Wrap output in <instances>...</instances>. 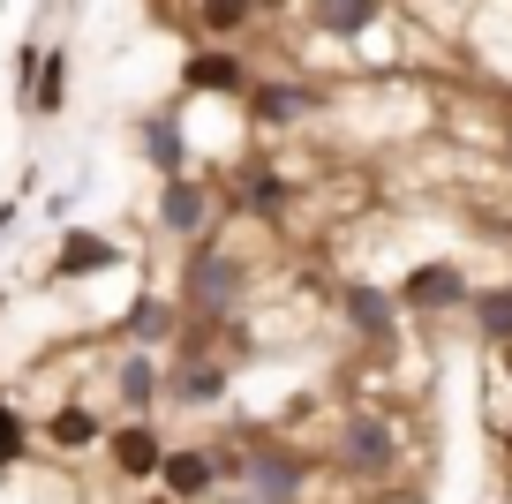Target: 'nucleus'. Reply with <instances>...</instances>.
Instances as JSON below:
<instances>
[{"mask_svg":"<svg viewBox=\"0 0 512 504\" xmlns=\"http://www.w3.org/2000/svg\"><path fill=\"white\" fill-rule=\"evenodd\" d=\"M121 399H128L136 414H144L151 399H159V369H151L144 354H128V362H121Z\"/></svg>","mask_w":512,"mask_h":504,"instance_id":"f3484780","label":"nucleus"},{"mask_svg":"<svg viewBox=\"0 0 512 504\" xmlns=\"http://www.w3.org/2000/svg\"><path fill=\"white\" fill-rule=\"evenodd\" d=\"M256 204L279 211V204H287V181H279V174H256Z\"/></svg>","mask_w":512,"mask_h":504,"instance_id":"4be33fe9","label":"nucleus"},{"mask_svg":"<svg viewBox=\"0 0 512 504\" xmlns=\"http://www.w3.org/2000/svg\"><path fill=\"white\" fill-rule=\"evenodd\" d=\"M309 106H317V98H309V91H294V83H272V91H256V121H264V128L302 121Z\"/></svg>","mask_w":512,"mask_h":504,"instance_id":"ddd939ff","label":"nucleus"},{"mask_svg":"<svg viewBox=\"0 0 512 504\" xmlns=\"http://www.w3.org/2000/svg\"><path fill=\"white\" fill-rule=\"evenodd\" d=\"M46 437L61 444V452H83V444L98 437V414H83V407H61V414L46 422Z\"/></svg>","mask_w":512,"mask_h":504,"instance_id":"dca6fc26","label":"nucleus"},{"mask_svg":"<svg viewBox=\"0 0 512 504\" xmlns=\"http://www.w3.org/2000/svg\"><path fill=\"white\" fill-rule=\"evenodd\" d=\"M113 256H121V249H113L106 234H68L61 256H53V279H91V271H106Z\"/></svg>","mask_w":512,"mask_h":504,"instance_id":"6e6552de","label":"nucleus"},{"mask_svg":"<svg viewBox=\"0 0 512 504\" xmlns=\"http://www.w3.org/2000/svg\"><path fill=\"white\" fill-rule=\"evenodd\" d=\"M234 474H241V482H249L264 504H294V497H302V474H309V467H302V452H287V444H256L249 459H234Z\"/></svg>","mask_w":512,"mask_h":504,"instance_id":"f257e3e1","label":"nucleus"},{"mask_svg":"<svg viewBox=\"0 0 512 504\" xmlns=\"http://www.w3.org/2000/svg\"><path fill=\"white\" fill-rule=\"evenodd\" d=\"M377 8L384 0H317V23L332 38H354V31H369V23H377Z\"/></svg>","mask_w":512,"mask_h":504,"instance_id":"9d476101","label":"nucleus"},{"mask_svg":"<svg viewBox=\"0 0 512 504\" xmlns=\"http://www.w3.org/2000/svg\"><path fill=\"white\" fill-rule=\"evenodd\" d=\"M339 459H347V467H362V474H384V467H392V429H384V422H347Z\"/></svg>","mask_w":512,"mask_h":504,"instance_id":"0eeeda50","label":"nucleus"},{"mask_svg":"<svg viewBox=\"0 0 512 504\" xmlns=\"http://www.w3.org/2000/svg\"><path fill=\"white\" fill-rule=\"evenodd\" d=\"M219 467H226V459H211V452H166L159 482H166V497H211Z\"/></svg>","mask_w":512,"mask_h":504,"instance_id":"39448f33","label":"nucleus"},{"mask_svg":"<svg viewBox=\"0 0 512 504\" xmlns=\"http://www.w3.org/2000/svg\"><path fill=\"white\" fill-rule=\"evenodd\" d=\"M68 98V53H38V83H31V113H61Z\"/></svg>","mask_w":512,"mask_h":504,"instance_id":"f8f14e48","label":"nucleus"},{"mask_svg":"<svg viewBox=\"0 0 512 504\" xmlns=\"http://www.w3.org/2000/svg\"><path fill=\"white\" fill-rule=\"evenodd\" d=\"M219 392H226V369L219 362H189L174 377V399H189V407H204V399H219Z\"/></svg>","mask_w":512,"mask_h":504,"instance_id":"4468645a","label":"nucleus"},{"mask_svg":"<svg viewBox=\"0 0 512 504\" xmlns=\"http://www.w3.org/2000/svg\"><path fill=\"white\" fill-rule=\"evenodd\" d=\"M189 91H249L241 53H196V61H189Z\"/></svg>","mask_w":512,"mask_h":504,"instance_id":"1a4fd4ad","label":"nucleus"},{"mask_svg":"<svg viewBox=\"0 0 512 504\" xmlns=\"http://www.w3.org/2000/svg\"><path fill=\"white\" fill-rule=\"evenodd\" d=\"M475 324L490 331L497 347H512V286H505V294H482V301H475Z\"/></svg>","mask_w":512,"mask_h":504,"instance_id":"6ab92c4d","label":"nucleus"},{"mask_svg":"<svg viewBox=\"0 0 512 504\" xmlns=\"http://www.w3.org/2000/svg\"><path fill=\"white\" fill-rule=\"evenodd\" d=\"M113 467H121V474H136V482H144V474H159V467H166V444H159V429H151V422H128V429H113Z\"/></svg>","mask_w":512,"mask_h":504,"instance_id":"20e7f679","label":"nucleus"},{"mask_svg":"<svg viewBox=\"0 0 512 504\" xmlns=\"http://www.w3.org/2000/svg\"><path fill=\"white\" fill-rule=\"evenodd\" d=\"M16 459H23V414L0 399V467H16Z\"/></svg>","mask_w":512,"mask_h":504,"instance_id":"412c9836","label":"nucleus"},{"mask_svg":"<svg viewBox=\"0 0 512 504\" xmlns=\"http://www.w3.org/2000/svg\"><path fill=\"white\" fill-rule=\"evenodd\" d=\"M249 8L256 0H204V8H196V16H204V31H219V38H234L241 23H249Z\"/></svg>","mask_w":512,"mask_h":504,"instance_id":"aec40b11","label":"nucleus"},{"mask_svg":"<svg viewBox=\"0 0 512 504\" xmlns=\"http://www.w3.org/2000/svg\"><path fill=\"white\" fill-rule=\"evenodd\" d=\"M159 219L174 226V234H204V219H211V196L196 189V181L166 174V196H159Z\"/></svg>","mask_w":512,"mask_h":504,"instance_id":"423d86ee","label":"nucleus"},{"mask_svg":"<svg viewBox=\"0 0 512 504\" xmlns=\"http://www.w3.org/2000/svg\"><path fill=\"white\" fill-rule=\"evenodd\" d=\"M121 331H128V339H166V331H174V309L144 294L136 309H128V324H121Z\"/></svg>","mask_w":512,"mask_h":504,"instance_id":"a211bd4d","label":"nucleus"},{"mask_svg":"<svg viewBox=\"0 0 512 504\" xmlns=\"http://www.w3.org/2000/svg\"><path fill=\"white\" fill-rule=\"evenodd\" d=\"M226 504H264V497H256V489H249V497H226Z\"/></svg>","mask_w":512,"mask_h":504,"instance_id":"b1692460","label":"nucleus"},{"mask_svg":"<svg viewBox=\"0 0 512 504\" xmlns=\"http://www.w3.org/2000/svg\"><path fill=\"white\" fill-rule=\"evenodd\" d=\"M144 158L159 174H181V128L174 121H144Z\"/></svg>","mask_w":512,"mask_h":504,"instance_id":"2eb2a0df","label":"nucleus"},{"mask_svg":"<svg viewBox=\"0 0 512 504\" xmlns=\"http://www.w3.org/2000/svg\"><path fill=\"white\" fill-rule=\"evenodd\" d=\"M400 301L407 309H452V301H467V279L452 264H422V271H407Z\"/></svg>","mask_w":512,"mask_h":504,"instance_id":"7ed1b4c3","label":"nucleus"},{"mask_svg":"<svg viewBox=\"0 0 512 504\" xmlns=\"http://www.w3.org/2000/svg\"><path fill=\"white\" fill-rule=\"evenodd\" d=\"M234 286H241L234 256H219V249H196V256H189V301H196L204 316H226V309H234Z\"/></svg>","mask_w":512,"mask_h":504,"instance_id":"f03ea898","label":"nucleus"},{"mask_svg":"<svg viewBox=\"0 0 512 504\" xmlns=\"http://www.w3.org/2000/svg\"><path fill=\"white\" fill-rule=\"evenodd\" d=\"M8 226H16V204H0V234H8Z\"/></svg>","mask_w":512,"mask_h":504,"instance_id":"5701e85b","label":"nucleus"},{"mask_svg":"<svg viewBox=\"0 0 512 504\" xmlns=\"http://www.w3.org/2000/svg\"><path fill=\"white\" fill-rule=\"evenodd\" d=\"M347 324L362 331V339H384V331H392V301H384L377 286H354L347 294Z\"/></svg>","mask_w":512,"mask_h":504,"instance_id":"9b49d317","label":"nucleus"}]
</instances>
